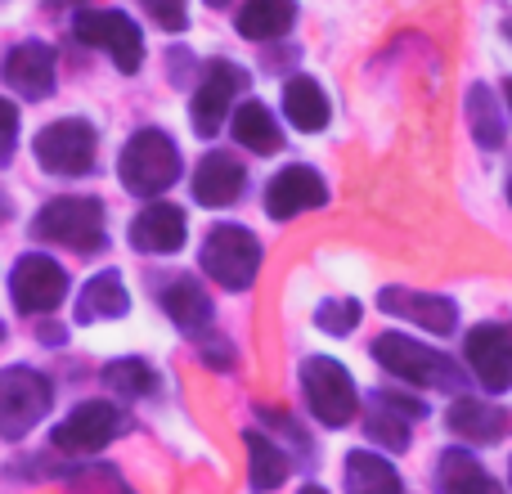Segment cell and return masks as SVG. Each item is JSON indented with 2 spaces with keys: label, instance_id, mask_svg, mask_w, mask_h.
<instances>
[{
  "label": "cell",
  "instance_id": "obj_11",
  "mask_svg": "<svg viewBox=\"0 0 512 494\" xmlns=\"http://www.w3.org/2000/svg\"><path fill=\"white\" fill-rule=\"evenodd\" d=\"M126 432V414L108 400H86L59 427H54V450L63 454H99Z\"/></svg>",
  "mask_w": 512,
  "mask_h": 494
},
{
  "label": "cell",
  "instance_id": "obj_35",
  "mask_svg": "<svg viewBox=\"0 0 512 494\" xmlns=\"http://www.w3.org/2000/svg\"><path fill=\"white\" fill-rule=\"evenodd\" d=\"M504 99H508V113H512V77L504 81Z\"/></svg>",
  "mask_w": 512,
  "mask_h": 494
},
{
  "label": "cell",
  "instance_id": "obj_38",
  "mask_svg": "<svg viewBox=\"0 0 512 494\" xmlns=\"http://www.w3.org/2000/svg\"><path fill=\"white\" fill-rule=\"evenodd\" d=\"M301 494H324V490H319V486H306V490H301Z\"/></svg>",
  "mask_w": 512,
  "mask_h": 494
},
{
  "label": "cell",
  "instance_id": "obj_32",
  "mask_svg": "<svg viewBox=\"0 0 512 494\" xmlns=\"http://www.w3.org/2000/svg\"><path fill=\"white\" fill-rule=\"evenodd\" d=\"M140 5H144V14H149L158 27H167V32H185L189 27L185 0H140Z\"/></svg>",
  "mask_w": 512,
  "mask_h": 494
},
{
  "label": "cell",
  "instance_id": "obj_28",
  "mask_svg": "<svg viewBox=\"0 0 512 494\" xmlns=\"http://www.w3.org/2000/svg\"><path fill=\"white\" fill-rule=\"evenodd\" d=\"M468 126L481 149H499L504 144V117H499L495 90L490 86H468Z\"/></svg>",
  "mask_w": 512,
  "mask_h": 494
},
{
  "label": "cell",
  "instance_id": "obj_34",
  "mask_svg": "<svg viewBox=\"0 0 512 494\" xmlns=\"http://www.w3.org/2000/svg\"><path fill=\"white\" fill-rule=\"evenodd\" d=\"M167 63H171V81L189 77V50H167Z\"/></svg>",
  "mask_w": 512,
  "mask_h": 494
},
{
  "label": "cell",
  "instance_id": "obj_20",
  "mask_svg": "<svg viewBox=\"0 0 512 494\" xmlns=\"http://www.w3.org/2000/svg\"><path fill=\"white\" fill-rule=\"evenodd\" d=\"M162 310H167L171 324L189 337H203L207 328H212V297H207L203 283H194V279H171L167 288H162Z\"/></svg>",
  "mask_w": 512,
  "mask_h": 494
},
{
  "label": "cell",
  "instance_id": "obj_23",
  "mask_svg": "<svg viewBox=\"0 0 512 494\" xmlns=\"http://www.w3.org/2000/svg\"><path fill=\"white\" fill-rule=\"evenodd\" d=\"M283 117H288L297 131H306V135L324 131L328 117H333V108H328V95L319 90V81L292 77L288 86H283Z\"/></svg>",
  "mask_w": 512,
  "mask_h": 494
},
{
  "label": "cell",
  "instance_id": "obj_1",
  "mask_svg": "<svg viewBox=\"0 0 512 494\" xmlns=\"http://www.w3.org/2000/svg\"><path fill=\"white\" fill-rule=\"evenodd\" d=\"M117 176H122L126 194L135 198H158L176 185L180 176V149L167 131L149 126V131H135L131 144L117 158Z\"/></svg>",
  "mask_w": 512,
  "mask_h": 494
},
{
  "label": "cell",
  "instance_id": "obj_8",
  "mask_svg": "<svg viewBox=\"0 0 512 494\" xmlns=\"http://www.w3.org/2000/svg\"><path fill=\"white\" fill-rule=\"evenodd\" d=\"M72 32L81 45H99V50L113 54L117 72H140L144 63V36L122 9H81L72 18Z\"/></svg>",
  "mask_w": 512,
  "mask_h": 494
},
{
  "label": "cell",
  "instance_id": "obj_10",
  "mask_svg": "<svg viewBox=\"0 0 512 494\" xmlns=\"http://www.w3.org/2000/svg\"><path fill=\"white\" fill-rule=\"evenodd\" d=\"M9 297L23 315H50L63 297H68V274L54 256L45 252H27L18 256L14 274H9Z\"/></svg>",
  "mask_w": 512,
  "mask_h": 494
},
{
  "label": "cell",
  "instance_id": "obj_40",
  "mask_svg": "<svg viewBox=\"0 0 512 494\" xmlns=\"http://www.w3.org/2000/svg\"><path fill=\"white\" fill-rule=\"evenodd\" d=\"M0 337H5V324H0Z\"/></svg>",
  "mask_w": 512,
  "mask_h": 494
},
{
  "label": "cell",
  "instance_id": "obj_37",
  "mask_svg": "<svg viewBox=\"0 0 512 494\" xmlns=\"http://www.w3.org/2000/svg\"><path fill=\"white\" fill-rule=\"evenodd\" d=\"M5 212H9V203H5V194H0V221H5Z\"/></svg>",
  "mask_w": 512,
  "mask_h": 494
},
{
  "label": "cell",
  "instance_id": "obj_6",
  "mask_svg": "<svg viewBox=\"0 0 512 494\" xmlns=\"http://www.w3.org/2000/svg\"><path fill=\"white\" fill-rule=\"evenodd\" d=\"M301 391H306L310 414L324 427H346L355 418V405H360V391H355V378L328 355H310L301 364Z\"/></svg>",
  "mask_w": 512,
  "mask_h": 494
},
{
  "label": "cell",
  "instance_id": "obj_7",
  "mask_svg": "<svg viewBox=\"0 0 512 494\" xmlns=\"http://www.w3.org/2000/svg\"><path fill=\"white\" fill-rule=\"evenodd\" d=\"M32 153L41 162V171H50V176H86L95 167L99 135L86 117H59L36 135Z\"/></svg>",
  "mask_w": 512,
  "mask_h": 494
},
{
  "label": "cell",
  "instance_id": "obj_19",
  "mask_svg": "<svg viewBox=\"0 0 512 494\" xmlns=\"http://www.w3.org/2000/svg\"><path fill=\"white\" fill-rule=\"evenodd\" d=\"M126 310H131V292L122 283V270H104L86 279L72 315H77V324H99V319H122Z\"/></svg>",
  "mask_w": 512,
  "mask_h": 494
},
{
  "label": "cell",
  "instance_id": "obj_33",
  "mask_svg": "<svg viewBox=\"0 0 512 494\" xmlns=\"http://www.w3.org/2000/svg\"><path fill=\"white\" fill-rule=\"evenodd\" d=\"M14 149H18V104L0 99V167H9Z\"/></svg>",
  "mask_w": 512,
  "mask_h": 494
},
{
  "label": "cell",
  "instance_id": "obj_21",
  "mask_svg": "<svg viewBox=\"0 0 512 494\" xmlns=\"http://www.w3.org/2000/svg\"><path fill=\"white\" fill-rule=\"evenodd\" d=\"M445 423H450V432H459L463 441H477V445H495L499 436L508 432L504 409L481 396H459L450 405V414H445Z\"/></svg>",
  "mask_w": 512,
  "mask_h": 494
},
{
  "label": "cell",
  "instance_id": "obj_5",
  "mask_svg": "<svg viewBox=\"0 0 512 494\" xmlns=\"http://www.w3.org/2000/svg\"><path fill=\"white\" fill-rule=\"evenodd\" d=\"M203 270L212 274V283L230 292L252 288L256 270H261V243L243 225H216L203 239Z\"/></svg>",
  "mask_w": 512,
  "mask_h": 494
},
{
  "label": "cell",
  "instance_id": "obj_36",
  "mask_svg": "<svg viewBox=\"0 0 512 494\" xmlns=\"http://www.w3.org/2000/svg\"><path fill=\"white\" fill-rule=\"evenodd\" d=\"M203 5H207V9H225V5H230V0H203Z\"/></svg>",
  "mask_w": 512,
  "mask_h": 494
},
{
  "label": "cell",
  "instance_id": "obj_4",
  "mask_svg": "<svg viewBox=\"0 0 512 494\" xmlns=\"http://www.w3.org/2000/svg\"><path fill=\"white\" fill-rule=\"evenodd\" d=\"M54 405V382L41 369H14L0 373V441H23Z\"/></svg>",
  "mask_w": 512,
  "mask_h": 494
},
{
  "label": "cell",
  "instance_id": "obj_17",
  "mask_svg": "<svg viewBox=\"0 0 512 494\" xmlns=\"http://www.w3.org/2000/svg\"><path fill=\"white\" fill-rule=\"evenodd\" d=\"M185 234H189V216L180 212L176 203H153L131 221V247L135 252H149V256L180 252Z\"/></svg>",
  "mask_w": 512,
  "mask_h": 494
},
{
  "label": "cell",
  "instance_id": "obj_31",
  "mask_svg": "<svg viewBox=\"0 0 512 494\" xmlns=\"http://www.w3.org/2000/svg\"><path fill=\"white\" fill-rule=\"evenodd\" d=\"M72 494H135V490L117 477V468H108V463H90V468L72 472Z\"/></svg>",
  "mask_w": 512,
  "mask_h": 494
},
{
  "label": "cell",
  "instance_id": "obj_16",
  "mask_svg": "<svg viewBox=\"0 0 512 494\" xmlns=\"http://www.w3.org/2000/svg\"><path fill=\"white\" fill-rule=\"evenodd\" d=\"M427 414L423 400L414 396H400V391H378L369 405V418H364V432L373 436L378 445H387V450H405L409 445V423H418V418Z\"/></svg>",
  "mask_w": 512,
  "mask_h": 494
},
{
  "label": "cell",
  "instance_id": "obj_14",
  "mask_svg": "<svg viewBox=\"0 0 512 494\" xmlns=\"http://www.w3.org/2000/svg\"><path fill=\"white\" fill-rule=\"evenodd\" d=\"M378 306L396 319H409V324L427 328V333H454L459 324V306L441 292H409V288H382L378 292Z\"/></svg>",
  "mask_w": 512,
  "mask_h": 494
},
{
  "label": "cell",
  "instance_id": "obj_39",
  "mask_svg": "<svg viewBox=\"0 0 512 494\" xmlns=\"http://www.w3.org/2000/svg\"><path fill=\"white\" fill-rule=\"evenodd\" d=\"M508 203H512V185H508Z\"/></svg>",
  "mask_w": 512,
  "mask_h": 494
},
{
  "label": "cell",
  "instance_id": "obj_30",
  "mask_svg": "<svg viewBox=\"0 0 512 494\" xmlns=\"http://www.w3.org/2000/svg\"><path fill=\"white\" fill-rule=\"evenodd\" d=\"M315 324L324 328V333H333V337L355 333V324H360V301H355V297H328V301H319Z\"/></svg>",
  "mask_w": 512,
  "mask_h": 494
},
{
  "label": "cell",
  "instance_id": "obj_29",
  "mask_svg": "<svg viewBox=\"0 0 512 494\" xmlns=\"http://www.w3.org/2000/svg\"><path fill=\"white\" fill-rule=\"evenodd\" d=\"M104 387L117 391V396L140 400V396H153V391H158V373H153L140 355H126V360L104 364Z\"/></svg>",
  "mask_w": 512,
  "mask_h": 494
},
{
  "label": "cell",
  "instance_id": "obj_41",
  "mask_svg": "<svg viewBox=\"0 0 512 494\" xmlns=\"http://www.w3.org/2000/svg\"><path fill=\"white\" fill-rule=\"evenodd\" d=\"M508 36H512V23H508Z\"/></svg>",
  "mask_w": 512,
  "mask_h": 494
},
{
  "label": "cell",
  "instance_id": "obj_2",
  "mask_svg": "<svg viewBox=\"0 0 512 494\" xmlns=\"http://www.w3.org/2000/svg\"><path fill=\"white\" fill-rule=\"evenodd\" d=\"M32 239L72 247V252H99L108 243L104 203L99 198H54L36 212Z\"/></svg>",
  "mask_w": 512,
  "mask_h": 494
},
{
  "label": "cell",
  "instance_id": "obj_22",
  "mask_svg": "<svg viewBox=\"0 0 512 494\" xmlns=\"http://www.w3.org/2000/svg\"><path fill=\"white\" fill-rule=\"evenodd\" d=\"M436 490L441 494H504L499 481L468 450H445L436 459Z\"/></svg>",
  "mask_w": 512,
  "mask_h": 494
},
{
  "label": "cell",
  "instance_id": "obj_27",
  "mask_svg": "<svg viewBox=\"0 0 512 494\" xmlns=\"http://www.w3.org/2000/svg\"><path fill=\"white\" fill-rule=\"evenodd\" d=\"M346 494H400V477L378 454L351 450L346 454Z\"/></svg>",
  "mask_w": 512,
  "mask_h": 494
},
{
  "label": "cell",
  "instance_id": "obj_13",
  "mask_svg": "<svg viewBox=\"0 0 512 494\" xmlns=\"http://www.w3.org/2000/svg\"><path fill=\"white\" fill-rule=\"evenodd\" d=\"M328 203V185L324 176H319L315 167H283L279 176L265 185V212L274 216V221H292V216L301 212H315V207Z\"/></svg>",
  "mask_w": 512,
  "mask_h": 494
},
{
  "label": "cell",
  "instance_id": "obj_3",
  "mask_svg": "<svg viewBox=\"0 0 512 494\" xmlns=\"http://www.w3.org/2000/svg\"><path fill=\"white\" fill-rule=\"evenodd\" d=\"M373 360L400 382H414V387H445V391H463V373L450 355L432 351V346L414 342L405 333H382L373 342Z\"/></svg>",
  "mask_w": 512,
  "mask_h": 494
},
{
  "label": "cell",
  "instance_id": "obj_25",
  "mask_svg": "<svg viewBox=\"0 0 512 494\" xmlns=\"http://www.w3.org/2000/svg\"><path fill=\"white\" fill-rule=\"evenodd\" d=\"M234 140H239L248 153H261L265 158V153H279L283 131H279L270 108L248 99V104H239V113H234Z\"/></svg>",
  "mask_w": 512,
  "mask_h": 494
},
{
  "label": "cell",
  "instance_id": "obj_26",
  "mask_svg": "<svg viewBox=\"0 0 512 494\" xmlns=\"http://www.w3.org/2000/svg\"><path fill=\"white\" fill-rule=\"evenodd\" d=\"M243 445H248V481H252V490L256 494L279 490L283 481H288V472H292L288 454H283L274 441H265L261 432H248L243 436Z\"/></svg>",
  "mask_w": 512,
  "mask_h": 494
},
{
  "label": "cell",
  "instance_id": "obj_24",
  "mask_svg": "<svg viewBox=\"0 0 512 494\" xmlns=\"http://www.w3.org/2000/svg\"><path fill=\"white\" fill-rule=\"evenodd\" d=\"M292 18H297V0H243L239 32L248 41H274L292 27Z\"/></svg>",
  "mask_w": 512,
  "mask_h": 494
},
{
  "label": "cell",
  "instance_id": "obj_12",
  "mask_svg": "<svg viewBox=\"0 0 512 494\" xmlns=\"http://www.w3.org/2000/svg\"><path fill=\"white\" fill-rule=\"evenodd\" d=\"M463 355L486 391L512 387V324H477L463 342Z\"/></svg>",
  "mask_w": 512,
  "mask_h": 494
},
{
  "label": "cell",
  "instance_id": "obj_15",
  "mask_svg": "<svg viewBox=\"0 0 512 494\" xmlns=\"http://www.w3.org/2000/svg\"><path fill=\"white\" fill-rule=\"evenodd\" d=\"M54 68H59V59H54L50 45L45 41H23V45H14V50L5 54L0 77H5V86L18 90L23 99H45L54 90Z\"/></svg>",
  "mask_w": 512,
  "mask_h": 494
},
{
  "label": "cell",
  "instance_id": "obj_18",
  "mask_svg": "<svg viewBox=\"0 0 512 494\" xmlns=\"http://www.w3.org/2000/svg\"><path fill=\"white\" fill-rule=\"evenodd\" d=\"M243 185H248V171L234 153H207L194 171V198L203 207H230L239 203Z\"/></svg>",
  "mask_w": 512,
  "mask_h": 494
},
{
  "label": "cell",
  "instance_id": "obj_9",
  "mask_svg": "<svg viewBox=\"0 0 512 494\" xmlns=\"http://www.w3.org/2000/svg\"><path fill=\"white\" fill-rule=\"evenodd\" d=\"M243 90H248V72H243L239 63H230V59L207 63L203 81H198V90H194V104H189V122H194V131L203 135V140H212V135L221 131L225 117H230V104Z\"/></svg>",
  "mask_w": 512,
  "mask_h": 494
},
{
  "label": "cell",
  "instance_id": "obj_42",
  "mask_svg": "<svg viewBox=\"0 0 512 494\" xmlns=\"http://www.w3.org/2000/svg\"><path fill=\"white\" fill-rule=\"evenodd\" d=\"M508 477H512V468H508Z\"/></svg>",
  "mask_w": 512,
  "mask_h": 494
}]
</instances>
